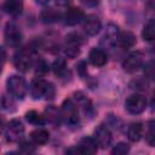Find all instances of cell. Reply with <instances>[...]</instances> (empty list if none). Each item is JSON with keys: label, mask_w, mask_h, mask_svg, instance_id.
Returning <instances> with one entry per match:
<instances>
[{"label": "cell", "mask_w": 155, "mask_h": 155, "mask_svg": "<svg viewBox=\"0 0 155 155\" xmlns=\"http://www.w3.org/2000/svg\"><path fill=\"white\" fill-rule=\"evenodd\" d=\"M29 92L34 99H40L42 97L46 99H53L56 90L51 82H48L41 78H36L31 81Z\"/></svg>", "instance_id": "1"}, {"label": "cell", "mask_w": 155, "mask_h": 155, "mask_svg": "<svg viewBox=\"0 0 155 155\" xmlns=\"http://www.w3.org/2000/svg\"><path fill=\"white\" fill-rule=\"evenodd\" d=\"M78 109H79L78 105L70 98L64 99V102L62 103V107H61L62 120L70 128H78L79 125H80V119H79Z\"/></svg>", "instance_id": "2"}, {"label": "cell", "mask_w": 155, "mask_h": 155, "mask_svg": "<svg viewBox=\"0 0 155 155\" xmlns=\"http://www.w3.org/2000/svg\"><path fill=\"white\" fill-rule=\"evenodd\" d=\"M13 65L19 71H28L31 65H34V50L30 47H24L15 53Z\"/></svg>", "instance_id": "3"}, {"label": "cell", "mask_w": 155, "mask_h": 155, "mask_svg": "<svg viewBox=\"0 0 155 155\" xmlns=\"http://www.w3.org/2000/svg\"><path fill=\"white\" fill-rule=\"evenodd\" d=\"M6 86H7V91L18 99H23L28 92V86L25 80L19 76V75H11L7 78L6 81Z\"/></svg>", "instance_id": "4"}, {"label": "cell", "mask_w": 155, "mask_h": 155, "mask_svg": "<svg viewBox=\"0 0 155 155\" xmlns=\"http://www.w3.org/2000/svg\"><path fill=\"white\" fill-rule=\"evenodd\" d=\"M24 133V126L19 119H12L7 122L4 128V134L7 142H19Z\"/></svg>", "instance_id": "5"}, {"label": "cell", "mask_w": 155, "mask_h": 155, "mask_svg": "<svg viewBox=\"0 0 155 155\" xmlns=\"http://www.w3.org/2000/svg\"><path fill=\"white\" fill-rule=\"evenodd\" d=\"M145 107H147V99L138 93L128 96L127 99L125 101V109L132 115H138L143 113L145 110Z\"/></svg>", "instance_id": "6"}, {"label": "cell", "mask_w": 155, "mask_h": 155, "mask_svg": "<svg viewBox=\"0 0 155 155\" xmlns=\"http://www.w3.org/2000/svg\"><path fill=\"white\" fill-rule=\"evenodd\" d=\"M5 44L10 47H17L22 42V33L19 28L13 23H7L4 30Z\"/></svg>", "instance_id": "7"}, {"label": "cell", "mask_w": 155, "mask_h": 155, "mask_svg": "<svg viewBox=\"0 0 155 155\" xmlns=\"http://www.w3.org/2000/svg\"><path fill=\"white\" fill-rule=\"evenodd\" d=\"M143 62H144V57L143 53L140 51H133L131 52L122 62V68L127 73H134L137 71L139 68L143 67Z\"/></svg>", "instance_id": "8"}, {"label": "cell", "mask_w": 155, "mask_h": 155, "mask_svg": "<svg viewBox=\"0 0 155 155\" xmlns=\"http://www.w3.org/2000/svg\"><path fill=\"white\" fill-rule=\"evenodd\" d=\"M94 139L97 140V143L101 148L107 149L111 144V140H113V136H111L109 127L103 124L97 126V128L94 130Z\"/></svg>", "instance_id": "9"}, {"label": "cell", "mask_w": 155, "mask_h": 155, "mask_svg": "<svg viewBox=\"0 0 155 155\" xmlns=\"http://www.w3.org/2000/svg\"><path fill=\"white\" fill-rule=\"evenodd\" d=\"M101 28H102L101 19L96 15H88L87 17H85V19H84V30L87 35L93 36V35L98 34Z\"/></svg>", "instance_id": "10"}, {"label": "cell", "mask_w": 155, "mask_h": 155, "mask_svg": "<svg viewBox=\"0 0 155 155\" xmlns=\"http://www.w3.org/2000/svg\"><path fill=\"white\" fill-rule=\"evenodd\" d=\"M74 101H75V104L78 105V108L81 109V111L86 115V116H92L93 115V107H92V103L91 101L82 93V92H75L74 93Z\"/></svg>", "instance_id": "11"}, {"label": "cell", "mask_w": 155, "mask_h": 155, "mask_svg": "<svg viewBox=\"0 0 155 155\" xmlns=\"http://www.w3.org/2000/svg\"><path fill=\"white\" fill-rule=\"evenodd\" d=\"M76 147L79 148L81 154H87V155L96 154L98 150V143L94 139V137H87V136L82 137Z\"/></svg>", "instance_id": "12"}, {"label": "cell", "mask_w": 155, "mask_h": 155, "mask_svg": "<svg viewBox=\"0 0 155 155\" xmlns=\"http://www.w3.org/2000/svg\"><path fill=\"white\" fill-rule=\"evenodd\" d=\"M63 19L67 25H76L85 19V13L82 10H80L78 7H70L64 13Z\"/></svg>", "instance_id": "13"}, {"label": "cell", "mask_w": 155, "mask_h": 155, "mask_svg": "<svg viewBox=\"0 0 155 155\" xmlns=\"http://www.w3.org/2000/svg\"><path fill=\"white\" fill-rule=\"evenodd\" d=\"M88 61L94 67H103L108 62V56H107L104 50L98 48V47H93L88 53Z\"/></svg>", "instance_id": "14"}, {"label": "cell", "mask_w": 155, "mask_h": 155, "mask_svg": "<svg viewBox=\"0 0 155 155\" xmlns=\"http://www.w3.org/2000/svg\"><path fill=\"white\" fill-rule=\"evenodd\" d=\"M120 31H119V28L117 25L113 24V23H109L105 28V31L102 36V44L104 45H113V44H116V40H117V36H119Z\"/></svg>", "instance_id": "15"}, {"label": "cell", "mask_w": 155, "mask_h": 155, "mask_svg": "<svg viewBox=\"0 0 155 155\" xmlns=\"http://www.w3.org/2000/svg\"><path fill=\"white\" fill-rule=\"evenodd\" d=\"M2 10L10 16H18L22 13L23 4L21 0H5L2 4Z\"/></svg>", "instance_id": "16"}, {"label": "cell", "mask_w": 155, "mask_h": 155, "mask_svg": "<svg viewBox=\"0 0 155 155\" xmlns=\"http://www.w3.org/2000/svg\"><path fill=\"white\" fill-rule=\"evenodd\" d=\"M45 120L48 121L50 124H52L53 126H58L62 121V115H61V109L56 108L54 105H50L45 109L44 113Z\"/></svg>", "instance_id": "17"}, {"label": "cell", "mask_w": 155, "mask_h": 155, "mask_svg": "<svg viewBox=\"0 0 155 155\" xmlns=\"http://www.w3.org/2000/svg\"><path fill=\"white\" fill-rule=\"evenodd\" d=\"M40 18L44 23L51 24V23H56L57 21H59L61 13L57 10H54L53 7H45L40 12Z\"/></svg>", "instance_id": "18"}, {"label": "cell", "mask_w": 155, "mask_h": 155, "mask_svg": "<svg viewBox=\"0 0 155 155\" xmlns=\"http://www.w3.org/2000/svg\"><path fill=\"white\" fill-rule=\"evenodd\" d=\"M143 130L142 122H132L127 128V138L131 142H138L143 136Z\"/></svg>", "instance_id": "19"}, {"label": "cell", "mask_w": 155, "mask_h": 155, "mask_svg": "<svg viewBox=\"0 0 155 155\" xmlns=\"http://www.w3.org/2000/svg\"><path fill=\"white\" fill-rule=\"evenodd\" d=\"M116 44L122 48H130L136 44V36L131 31H122L119 34Z\"/></svg>", "instance_id": "20"}, {"label": "cell", "mask_w": 155, "mask_h": 155, "mask_svg": "<svg viewBox=\"0 0 155 155\" xmlns=\"http://www.w3.org/2000/svg\"><path fill=\"white\" fill-rule=\"evenodd\" d=\"M30 138H31V142L34 144L42 145V144H46L48 142L50 133L45 128H38V130H35V131H33L30 133Z\"/></svg>", "instance_id": "21"}, {"label": "cell", "mask_w": 155, "mask_h": 155, "mask_svg": "<svg viewBox=\"0 0 155 155\" xmlns=\"http://www.w3.org/2000/svg\"><path fill=\"white\" fill-rule=\"evenodd\" d=\"M142 38L145 41H154L155 40V19H149L142 30Z\"/></svg>", "instance_id": "22"}, {"label": "cell", "mask_w": 155, "mask_h": 155, "mask_svg": "<svg viewBox=\"0 0 155 155\" xmlns=\"http://www.w3.org/2000/svg\"><path fill=\"white\" fill-rule=\"evenodd\" d=\"M84 38L79 34V33H70L65 36V46L68 47H78L80 48V46L84 44Z\"/></svg>", "instance_id": "23"}, {"label": "cell", "mask_w": 155, "mask_h": 155, "mask_svg": "<svg viewBox=\"0 0 155 155\" xmlns=\"http://www.w3.org/2000/svg\"><path fill=\"white\" fill-rule=\"evenodd\" d=\"M25 120L31 125H42L46 120L45 116L39 114L36 110H29L25 113Z\"/></svg>", "instance_id": "24"}, {"label": "cell", "mask_w": 155, "mask_h": 155, "mask_svg": "<svg viewBox=\"0 0 155 155\" xmlns=\"http://www.w3.org/2000/svg\"><path fill=\"white\" fill-rule=\"evenodd\" d=\"M52 70H53V73H54L57 76L63 78V76L67 74L65 59H63V58H57V59L52 63Z\"/></svg>", "instance_id": "25"}, {"label": "cell", "mask_w": 155, "mask_h": 155, "mask_svg": "<svg viewBox=\"0 0 155 155\" xmlns=\"http://www.w3.org/2000/svg\"><path fill=\"white\" fill-rule=\"evenodd\" d=\"M145 140L150 147H155V120H151L147 125Z\"/></svg>", "instance_id": "26"}, {"label": "cell", "mask_w": 155, "mask_h": 155, "mask_svg": "<svg viewBox=\"0 0 155 155\" xmlns=\"http://www.w3.org/2000/svg\"><path fill=\"white\" fill-rule=\"evenodd\" d=\"M34 69H35V74L41 76V75H45L47 71H48V64L47 62L44 59V58H38L35 62H34Z\"/></svg>", "instance_id": "27"}, {"label": "cell", "mask_w": 155, "mask_h": 155, "mask_svg": "<svg viewBox=\"0 0 155 155\" xmlns=\"http://www.w3.org/2000/svg\"><path fill=\"white\" fill-rule=\"evenodd\" d=\"M143 73L145 79L155 81V61H149L143 65Z\"/></svg>", "instance_id": "28"}, {"label": "cell", "mask_w": 155, "mask_h": 155, "mask_svg": "<svg viewBox=\"0 0 155 155\" xmlns=\"http://www.w3.org/2000/svg\"><path fill=\"white\" fill-rule=\"evenodd\" d=\"M130 151V145L127 143H117L113 149H111V154L114 155H125Z\"/></svg>", "instance_id": "29"}, {"label": "cell", "mask_w": 155, "mask_h": 155, "mask_svg": "<svg viewBox=\"0 0 155 155\" xmlns=\"http://www.w3.org/2000/svg\"><path fill=\"white\" fill-rule=\"evenodd\" d=\"M1 105H2V110H5V111H13L15 110V103H13V101L10 97H7L6 94H2Z\"/></svg>", "instance_id": "30"}, {"label": "cell", "mask_w": 155, "mask_h": 155, "mask_svg": "<svg viewBox=\"0 0 155 155\" xmlns=\"http://www.w3.org/2000/svg\"><path fill=\"white\" fill-rule=\"evenodd\" d=\"M19 150L22 153H24V154H30V153H34L35 151V147L33 145V143L23 140V142L19 143Z\"/></svg>", "instance_id": "31"}, {"label": "cell", "mask_w": 155, "mask_h": 155, "mask_svg": "<svg viewBox=\"0 0 155 155\" xmlns=\"http://www.w3.org/2000/svg\"><path fill=\"white\" fill-rule=\"evenodd\" d=\"M80 1H81L82 5H85L87 7H94V6H97L99 4L101 0H80Z\"/></svg>", "instance_id": "32"}, {"label": "cell", "mask_w": 155, "mask_h": 155, "mask_svg": "<svg viewBox=\"0 0 155 155\" xmlns=\"http://www.w3.org/2000/svg\"><path fill=\"white\" fill-rule=\"evenodd\" d=\"M131 85H134V87H132V88H137V90H147V84H145V82H142L140 80H137V81L132 82Z\"/></svg>", "instance_id": "33"}, {"label": "cell", "mask_w": 155, "mask_h": 155, "mask_svg": "<svg viewBox=\"0 0 155 155\" xmlns=\"http://www.w3.org/2000/svg\"><path fill=\"white\" fill-rule=\"evenodd\" d=\"M78 71H79V74L81 75V76H85V74H86V64H85V62H81L80 64H78Z\"/></svg>", "instance_id": "34"}, {"label": "cell", "mask_w": 155, "mask_h": 155, "mask_svg": "<svg viewBox=\"0 0 155 155\" xmlns=\"http://www.w3.org/2000/svg\"><path fill=\"white\" fill-rule=\"evenodd\" d=\"M54 2H56V5L64 7V6H68L71 2V0H54Z\"/></svg>", "instance_id": "35"}, {"label": "cell", "mask_w": 155, "mask_h": 155, "mask_svg": "<svg viewBox=\"0 0 155 155\" xmlns=\"http://www.w3.org/2000/svg\"><path fill=\"white\" fill-rule=\"evenodd\" d=\"M35 2L39 4V5H45V4L48 2V0H35Z\"/></svg>", "instance_id": "36"}, {"label": "cell", "mask_w": 155, "mask_h": 155, "mask_svg": "<svg viewBox=\"0 0 155 155\" xmlns=\"http://www.w3.org/2000/svg\"><path fill=\"white\" fill-rule=\"evenodd\" d=\"M151 107H153V110L155 109V91H154V94H153V99H151Z\"/></svg>", "instance_id": "37"}]
</instances>
